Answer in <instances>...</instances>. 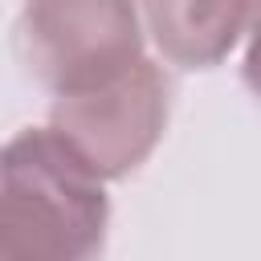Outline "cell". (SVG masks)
Here are the masks:
<instances>
[{
  "label": "cell",
  "instance_id": "277c9868",
  "mask_svg": "<svg viewBox=\"0 0 261 261\" xmlns=\"http://www.w3.org/2000/svg\"><path fill=\"white\" fill-rule=\"evenodd\" d=\"M143 37L167 65H224L253 33L257 0H139Z\"/></svg>",
  "mask_w": 261,
  "mask_h": 261
},
{
  "label": "cell",
  "instance_id": "3957f363",
  "mask_svg": "<svg viewBox=\"0 0 261 261\" xmlns=\"http://www.w3.org/2000/svg\"><path fill=\"white\" fill-rule=\"evenodd\" d=\"M171 118V82L159 61L139 57L102 86L57 94L49 126L106 179H126L163 143Z\"/></svg>",
  "mask_w": 261,
  "mask_h": 261
},
{
  "label": "cell",
  "instance_id": "7a4b0ae2",
  "mask_svg": "<svg viewBox=\"0 0 261 261\" xmlns=\"http://www.w3.org/2000/svg\"><path fill=\"white\" fill-rule=\"evenodd\" d=\"M12 45L24 73L53 98L102 86L147 57L139 0H24Z\"/></svg>",
  "mask_w": 261,
  "mask_h": 261
},
{
  "label": "cell",
  "instance_id": "6da1fadb",
  "mask_svg": "<svg viewBox=\"0 0 261 261\" xmlns=\"http://www.w3.org/2000/svg\"><path fill=\"white\" fill-rule=\"evenodd\" d=\"M106 232V179L49 122L0 143V261H86Z\"/></svg>",
  "mask_w": 261,
  "mask_h": 261
}]
</instances>
